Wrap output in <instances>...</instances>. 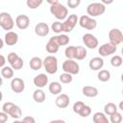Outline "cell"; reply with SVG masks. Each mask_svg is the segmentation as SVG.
I'll return each mask as SVG.
<instances>
[{"instance_id": "cell-27", "label": "cell", "mask_w": 123, "mask_h": 123, "mask_svg": "<svg viewBox=\"0 0 123 123\" xmlns=\"http://www.w3.org/2000/svg\"><path fill=\"white\" fill-rule=\"evenodd\" d=\"M1 75L5 79H12L13 77V69L12 66H4L1 68Z\"/></svg>"}, {"instance_id": "cell-15", "label": "cell", "mask_w": 123, "mask_h": 123, "mask_svg": "<svg viewBox=\"0 0 123 123\" xmlns=\"http://www.w3.org/2000/svg\"><path fill=\"white\" fill-rule=\"evenodd\" d=\"M49 26L45 22H39L35 26V33L38 37H46L49 34Z\"/></svg>"}, {"instance_id": "cell-36", "label": "cell", "mask_w": 123, "mask_h": 123, "mask_svg": "<svg viewBox=\"0 0 123 123\" xmlns=\"http://www.w3.org/2000/svg\"><path fill=\"white\" fill-rule=\"evenodd\" d=\"M23 64H24V62H23L22 58H21V57H18V58L16 59V61H15L12 64H11V66L12 67L13 70H20V69L23 67Z\"/></svg>"}, {"instance_id": "cell-31", "label": "cell", "mask_w": 123, "mask_h": 123, "mask_svg": "<svg viewBox=\"0 0 123 123\" xmlns=\"http://www.w3.org/2000/svg\"><path fill=\"white\" fill-rule=\"evenodd\" d=\"M51 29H52V31H53L54 33H56V34H60V35H61V33L63 32V29H62V23L61 21H55V22L52 23V25H51Z\"/></svg>"}, {"instance_id": "cell-16", "label": "cell", "mask_w": 123, "mask_h": 123, "mask_svg": "<svg viewBox=\"0 0 123 123\" xmlns=\"http://www.w3.org/2000/svg\"><path fill=\"white\" fill-rule=\"evenodd\" d=\"M88 66L91 70L93 71H100V69H102V67L104 66V60L101 57H94L92 58L89 62H88Z\"/></svg>"}, {"instance_id": "cell-32", "label": "cell", "mask_w": 123, "mask_h": 123, "mask_svg": "<svg viewBox=\"0 0 123 123\" xmlns=\"http://www.w3.org/2000/svg\"><path fill=\"white\" fill-rule=\"evenodd\" d=\"M111 64L113 66V67H119L123 64V60H122V57L121 56H118V55H115L113 56L111 59Z\"/></svg>"}, {"instance_id": "cell-50", "label": "cell", "mask_w": 123, "mask_h": 123, "mask_svg": "<svg viewBox=\"0 0 123 123\" xmlns=\"http://www.w3.org/2000/svg\"><path fill=\"white\" fill-rule=\"evenodd\" d=\"M121 81H122V83H123V73H122V75H121Z\"/></svg>"}, {"instance_id": "cell-45", "label": "cell", "mask_w": 123, "mask_h": 123, "mask_svg": "<svg viewBox=\"0 0 123 123\" xmlns=\"http://www.w3.org/2000/svg\"><path fill=\"white\" fill-rule=\"evenodd\" d=\"M49 123H66V122L64 120H62V119H55V120L50 121Z\"/></svg>"}, {"instance_id": "cell-33", "label": "cell", "mask_w": 123, "mask_h": 123, "mask_svg": "<svg viewBox=\"0 0 123 123\" xmlns=\"http://www.w3.org/2000/svg\"><path fill=\"white\" fill-rule=\"evenodd\" d=\"M73 80V77L71 74H68V73H62L60 75V82L62 84H69L71 83Z\"/></svg>"}, {"instance_id": "cell-24", "label": "cell", "mask_w": 123, "mask_h": 123, "mask_svg": "<svg viewBox=\"0 0 123 123\" xmlns=\"http://www.w3.org/2000/svg\"><path fill=\"white\" fill-rule=\"evenodd\" d=\"M92 120H93V123H110V120L108 119L106 114L100 111H97L93 114Z\"/></svg>"}, {"instance_id": "cell-47", "label": "cell", "mask_w": 123, "mask_h": 123, "mask_svg": "<svg viewBox=\"0 0 123 123\" xmlns=\"http://www.w3.org/2000/svg\"><path fill=\"white\" fill-rule=\"evenodd\" d=\"M118 108L123 111V101H121V102L118 104Z\"/></svg>"}, {"instance_id": "cell-19", "label": "cell", "mask_w": 123, "mask_h": 123, "mask_svg": "<svg viewBox=\"0 0 123 123\" xmlns=\"http://www.w3.org/2000/svg\"><path fill=\"white\" fill-rule=\"evenodd\" d=\"M82 92L85 96L86 97H89V98H93V97H96L99 93L98 89L95 87V86H86L82 88Z\"/></svg>"}, {"instance_id": "cell-40", "label": "cell", "mask_w": 123, "mask_h": 123, "mask_svg": "<svg viewBox=\"0 0 123 123\" xmlns=\"http://www.w3.org/2000/svg\"><path fill=\"white\" fill-rule=\"evenodd\" d=\"M13 105H14V104H13L12 102H6V103H4L3 106H2V111L6 112V113L8 114L9 111L12 109V107Z\"/></svg>"}, {"instance_id": "cell-9", "label": "cell", "mask_w": 123, "mask_h": 123, "mask_svg": "<svg viewBox=\"0 0 123 123\" xmlns=\"http://www.w3.org/2000/svg\"><path fill=\"white\" fill-rule=\"evenodd\" d=\"M116 49H117V47L115 45L111 44V42H107V43L102 44L99 47L98 53L100 54L101 57H108V56H111V55L114 54L116 52Z\"/></svg>"}, {"instance_id": "cell-20", "label": "cell", "mask_w": 123, "mask_h": 123, "mask_svg": "<svg viewBox=\"0 0 123 123\" xmlns=\"http://www.w3.org/2000/svg\"><path fill=\"white\" fill-rule=\"evenodd\" d=\"M29 65L31 67V69L33 70H38L40 69L42 66H43V61L38 58V57H34L30 60V62H29Z\"/></svg>"}, {"instance_id": "cell-46", "label": "cell", "mask_w": 123, "mask_h": 123, "mask_svg": "<svg viewBox=\"0 0 123 123\" xmlns=\"http://www.w3.org/2000/svg\"><path fill=\"white\" fill-rule=\"evenodd\" d=\"M47 2H48V3H49V4L51 5V6H53V5H56V4L60 3V2L58 1V0H54V1H50V0H49V1H47Z\"/></svg>"}, {"instance_id": "cell-28", "label": "cell", "mask_w": 123, "mask_h": 123, "mask_svg": "<svg viewBox=\"0 0 123 123\" xmlns=\"http://www.w3.org/2000/svg\"><path fill=\"white\" fill-rule=\"evenodd\" d=\"M97 78H98V80L101 81V82H104V83H105V82H108V81L111 79V73H110V71L107 70V69H102V70H100V71L98 72Z\"/></svg>"}, {"instance_id": "cell-6", "label": "cell", "mask_w": 123, "mask_h": 123, "mask_svg": "<svg viewBox=\"0 0 123 123\" xmlns=\"http://www.w3.org/2000/svg\"><path fill=\"white\" fill-rule=\"evenodd\" d=\"M79 25L84 29L91 31V30H94L96 28L97 21L88 15H82L79 18Z\"/></svg>"}, {"instance_id": "cell-25", "label": "cell", "mask_w": 123, "mask_h": 123, "mask_svg": "<svg viewBox=\"0 0 123 123\" xmlns=\"http://www.w3.org/2000/svg\"><path fill=\"white\" fill-rule=\"evenodd\" d=\"M87 56V51L85 47L83 46H76V56H75V60L78 61H82L84 59H86Z\"/></svg>"}, {"instance_id": "cell-52", "label": "cell", "mask_w": 123, "mask_h": 123, "mask_svg": "<svg viewBox=\"0 0 123 123\" xmlns=\"http://www.w3.org/2000/svg\"><path fill=\"white\" fill-rule=\"evenodd\" d=\"M122 96H123V88H122Z\"/></svg>"}, {"instance_id": "cell-43", "label": "cell", "mask_w": 123, "mask_h": 123, "mask_svg": "<svg viewBox=\"0 0 123 123\" xmlns=\"http://www.w3.org/2000/svg\"><path fill=\"white\" fill-rule=\"evenodd\" d=\"M23 121L25 123H36V120L33 116H25L23 118Z\"/></svg>"}, {"instance_id": "cell-41", "label": "cell", "mask_w": 123, "mask_h": 123, "mask_svg": "<svg viewBox=\"0 0 123 123\" xmlns=\"http://www.w3.org/2000/svg\"><path fill=\"white\" fill-rule=\"evenodd\" d=\"M80 4H81V1H80V0H68V1H67V6H68L70 9H75V8H77Z\"/></svg>"}, {"instance_id": "cell-5", "label": "cell", "mask_w": 123, "mask_h": 123, "mask_svg": "<svg viewBox=\"0 0 123 123\" xmlns=\"http://www.w3.org/2000/svg\"><path fill=\"white\" fill-rule=\"evenodd\" d=\"M62 70L71 75H77L80 72V65L74 60H66L62 63Z\"/></svg>"}, {"instance_id": "cell-7", "label": "cell", "mask_w": 123, "mask_h": 123, "mask_svg": "<svg viewBox=\"0 0 123 123\" xmlns=\"http://www.w3.org/2000/svg\"><path fill=\"white\" fill-rule=\"evenodd\" d=\"M77 23H79V18L76 14H70L68 15V17L62 22V29L64 33H70L75 26L77 25Z\"/></svg>"}, {"instance_id": "cell-2", "label": "cell", "mask_w": 123, "mask_h": 123, "mask_svg": "<svg viewBox=\"0 0 123 123\" xmlns=\"http://www.w3.org/2000/svg\"><path fill=\"white\" fill-rule=\"evenodd\" d=\"M106 12V6L99 2L90 3L86 7V12L90 17H96L102 15Z\"/></svg>"}, {"instance_id": "cell-13", "label": "cell", "mask_w": 123, "mask_h": 123, "mask_svg": "<svg viewBox=\"0 0 123 123\" xmlns=\"http://www.w3.org/2000/svg\"><path fill=\"white\" fill-rule=\"evenodd\" d=\"M15 25L20 30H25L30 25V18L26 14H19L15 18Z\"/></svg>"}, {"instance_id": "cell-39", "label": "cell", "mask_w": 123, "mask_h": 123, "mask_svg": "<svg viewBox=\"0 0 123 123\" xmlns=\"http://www.w3.org/2000/svg\"><path fill=\"white\" fill-rule=\"evenodd\" d=\"M18 57H19V56H18L16 53L11 52V53L8 55V62H9V63H10V64H12V63L16 61V59H17Z\"/></svg>"}, {"instance_id": "cell-42", "label": "cell", "mask_w": 123, "mask_h": 123, "mask_svg": "<svg viewBox=\"0 0 123 123\" xmlns=\"http://www.w3.org/2000/svg\"><path fill=\"white\" fill-rule=\"evenodd\" d=\"M8 120V114L4 111L0 112V123H6V121Z\"/></svg>"}, {"instance_id": "cell-53", "label": "cell", "mask_w": 123, "mask_h": 123, "mask_svg": "<svg viewBox=\"0 0 123 123\" xmlns=\"http://www.w3.org/2000/svg\"><path fill=\"white\" fill-rule=\"evenodd\" d=\"M122 42H123V40H122Z\"/></svg>"}, {"instance_id": "cell-22", "label": "cell", "mask_w": 123, "mask_h": 123, "mask_svg": "<svg viewBox=\"0 0 123 123\" xmlns=\"http://www.w3.org/2000/svg\"><path fill=\"white\" fill-rule=\"evenodd\" d=\"M33 98H34L35 102L40 104V103H43V102L45 101L46 95H45L44 91H43L41 88H37V89H36V90L34 91V93H33Z\"/></svg>"}, {"instance_id": "cell-18", "label": "cell", "mask_w": 123, "mask_h": 123, "mask_svg": "<svg viewBox=\"0 0 123 123\" xmlns=\"http://www.w3.org/2000/svg\"><path fill=\"white\" fill-rule=\"evenodd\" d=\"M4 41L8 46H12L15 45L18 41V35L15 32H8L5 34L4 37Z\"/></svg>"}, {"instance_id": "cell-51", "label": "cell", "mask_w": 123, "mask_h": 123, "mask_svg": "<svg viewBox=\"0 0 123 123\" xmlns=\"http://www.w3.org/2000/svg\"><path fill=\"white\" fill-rule=\"evenodd\" d=\"M121 54H122V56H123V47H122V49H121Z\"/></svg>"}, {"instance_id": "cell-3", "label": "cell", "mask_w": 123, "mask_h": 123, "mask_svg": "<svg viewBox=\"0 0 123 123\" xmlns=\"http://www.w3.org/2000/svg\"><path fill=\"white\" fill-rule=\"evenodd\" d=\"M43 67L48 74H55L58 71V59L55 56H46L43 60Z\"/></svg>"}, {"instance_id": "cell-26", "label": "cell", "mask_w": 123, "mask_h": 123, "mask_svg": "<svg viewBox=\"0 0 123 123\" xmlns=\"http://www.w3.org/2000/svg\"><path fill=\"white\" fill-rule=\"evenodd\" d=\"M117 106L114 104V103H108L105 105L104 107V113L105 114H108V115H111L112 113L116 112L117 111Z\"/></svg>"}, {"instance_id": "cell-21", "label": "cell", "mask_w": 123, "mask_h": 123, "mask_svg": "<svg viewBox=\"0 0 123 123\" xmlns=\"http://www.w3.org/2000/svg\"><path fill=\"white\" fill-rule=\"evenodd\" d=\"M49 91L51 92V94L53 95H60L62 90V86L61 85L60 82H52L49 85Z\"/></svg>"}, {"instance_id": "cell-34", "label": "cell", "mask_w": 123, "mask_h": 123, "mask_svg": "<svg viewBox=\"0 0 123 123\" xmlns=\"http://www.w3.org/2000/svg\"><path fill=\"white\" fill-rule=\"evenodd\" d=\"M26 4H27L28 8H30L32 10H35L42 4V0H27Z\"/></svg>"}, {"instance_id": "cell-14", "label": "cell", "mask_w": 123, "mask_h": 123, "mask_svg": "<svg viewBox=\"0 0 123 123\" xmlns=\"http://www.w3.org/2000/svg\"><path fill=\"white\" fill-rule=\"evenodd\" d=\"M69 102H70L69 96L67 94H65V93H61L60 95L57 96V98L55 100L56 106L58 108H60V109H65V108H67L68 105H69Z\"/></svg>"}, {"instance_id": "cell-8", "label": "cell", "mask_w": 123, "mask_h": 123, "mask_svg": "<svg viewBox=\"0 0 123 123\" xmlns=\"http://www.w3.org/2000/svg\"><path fill=\"white\" fill-rule=\"evenodd\" d=\"M109 38H110V42L111 44L117 46L123 40V34L119 29L113 28L109 32Z\"/></svg>"}, {"instance_id": "cell-44", "label": "cell", "mask_w": 123, "mask_h": 123, "mask_svg": "<svg viewBox=\"0 0 123 123\" xmlns=\"http://www.w3.org/2000/svg\"><path fill=\"white\" fill-rule=\"evenodd\" d=\"M0 58H1V62H0V66L1 68H3L5 66V62H6V59L4 57V55H0Z\"/></svg>"}, {"instance_id": "cell-11", "label": "cell", "mask_w": 123, "mask_h": 123, "mask_svg": "<svg viewBox=\"0 0 123 123\" xmlns=\"http://www.w3.org/2000/svg\"><path fill=\"white\" fill-rule=\"evenodd\" d=\"M11 88L15 93H21L25 89V83L21 78H12L11 82Z\"/></svg>"}, {"instance_id": "cell-48", "label": "cell", "mask_w": 123, "mask_h": 123, "mask_svg": "<svg viewBox=\"0 0 123 123\" xmlns=\"http://www.w3.org/2000/svg\"><path fill=\"white\" fill-rule=\"evenodd\" d=\"M101 3H102V4H104V5H105V4H111V3H112V1H111H111H106V0H103Z\"/></svg>"}, {"instance_id": "cell-17", "label": "cell", "mask_w": 123, "mask_h": 123, "mask_svg": "<svg viewBox=\"0 0 123 123\" xmlns=\"http://www.w3.org/2000/svg\"><path fill=\"white\" fill-rule=\"evenodd\" d=\"M34 85L37 88H42L48 84V77L44 73H40L34 78Z\"/></svg>"}, {"instance_id": "cell-49", "label": "cell", "mask_w": 123, "mask_h": 123, "mask_svg": "<svg viewBox=\"0 0 123 123\" xmlns=\"http://www.w3.org/2000/svg\"><path fill=\"white\" fill-rule=\"evenodd\" d=\"M12 123H25V122H24L23 120H22V121H20V120H14Z\"/></svg>"}, {"instance_id": "cell-23", "label": "cell", "mask_w": 123, "mask_h": 123, "mask_svg": "<svg viewBox=\"0 0 123 123\" xmlns=\"http://www.w3.org/2000/svg\"><path fill=\"white\" fill-rule=\"evenodd\" d=\"M8 115H10V116L12 117L13 119L17 120V119H19V118L22 116V111H21V109H20L17 105L14 104V105L12 107V109L9 111Z\"/></svg>"}, {"instance_id": "cell-35", "label": "cell", "mask_w": 123, "mask_h": 123, "mask_svg": "<svg viewBox=\"0 0 123 123\" xmlns=\"http://www.w3.org/2000/svg\"><path fill=\"white\" fill-rule=\"evenodd\" d=\"M110 122L111 123H121L122 122V115L118 111L110 115Z\"/></svg>"}, {"instance_id": "cell-4", "label": "cell", "mask_w": 123, "mask_h": 123, "mask_svg": "<svg viewBox=\"0 0 123 123\" xmlns=\"http://www.w3.org/2000/svg\"><path fill=\"white\" fill-rule=\"evenodd\" d=\"M0 26L5 31H10L14 26V21L12 17V15L8 12H0Z\"/></svg>"}, {"instance_id": "cell-30", "label": "cell", "mask_w": 123, "mask_h": 123, "mask_svg": "<svg viewBox=\"0 0 123 123\" xmlns=\"http://www.w3.org/2000/svg\"><path fill=\"white\" fill-rule=\"evenodd\" d=\"M57 39H58L60 46H65L69 43V37L65 34H61V35L57 36Z\"/></svg>"}, {"instance_id": "cell-37", "label": "cell", "mask_w": 123, "mask_h": 123, "mask_svg": "<svg viewBox=\"0 0 123 123\" xmlns=\"http://www.w3.org/2000/svg\"><path fill=\"white\" fill-rule=\"evenodd\" d=\"M90 113H91V108L89 106H87V105H85L83 107V109L81 110L79 115L81 117H87L88 115H90Z\"/></svg>"}, {"instance_id": "cell-10", "label": "cell", "mask_w": 123, "mask_h": 123, "mask_svg": "<svg viewBox=\"0 0 123 123\" xmlns=\"http://www.w3.org/2000/svg\"><path fill=\"white\" fill-rule=\"evenodd\" d=\"M82 38H83V42H84L85 46L89 49H95L99 44L97 37L92 34H89V33L85 34Z\"/></svg>"}, {"instance_id": "cell-38", "label": "cell", "mask_w": 123, "mask_h": 123, "mask_svg": "<svg viewBox=\"0 0 123 123\" xmlns=\"http://www.w3.org/2000/svg\"><path fill=\"white\" fill-rule=\"evenodd\" d=\"M86 104L85 103H83L82 101H77V102H75L74 103V105H73V111L75 112V113H77V114H79L80 113V111H81V110L83 109V107L85 106Z\"/></svg>"}, {"instance_id": "cell-12", "label": "cell", "mask_w": 123, "mask_h": 123, "mask_svg": "<svg viewBox=\"0 0 123 123\" xmlns=\"http://www.w3.org/2000/svg\"><path fill=\"white\" fill-rule=\"evenodd\" d=\"M46 51L49 53V54H55L59 51V48H60V44L58 42V39H57V36L55 37H51L50 39L48 40L46 46Z\"/></svg>"}, {"instance_id": "cell-29", "label": "cell", "mask_w": 123, "mask_h": 123, "mask_svg": "<svg viewBox=\"0 0 123 123\" xmlns=\"http://www.w3.org/2000/svg\"><path fill=\"white\" fill-rule=\"evenodd\" d=\"M64 55L67 58V60H75L76 46H67L64 50Z\"/></svg>"}, {"instance_id": "cell-1", "label": "cell", "mask_w": 123, "mask_h": 123, "mask_svg": "<svg viewBox=\"0 0 123 123\" xmlns=\"http://www.w3.org/2000/svg\"><path fill=\"white\" fill-rule=\"evenodd\" d=\"M50 12L58 19V20H65L68 17V10L67 8L61 4L58 3L56 5L50 6Z\"/></svg>"}]
</instances>
